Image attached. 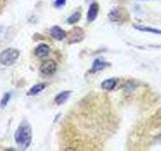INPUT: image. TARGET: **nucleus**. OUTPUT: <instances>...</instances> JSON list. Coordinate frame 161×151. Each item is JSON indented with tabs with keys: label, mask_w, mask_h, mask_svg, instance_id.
Instances as JSON below:
<instances>
[{
	"label": "nucleus",
	"mask_w": 161,
	"mask_h": 151,
	"mask_svg": "<svg viewBox=\"0 0 161 151\" xmlns=\"http://www.w3.org/2000/svg\"><path fill=\"white\" fill-rule=\"evenodd\" d=\"M14 140L20 150H26L32 140V129L27 121H22L14 133Z\"/></svg>",
	"instance_id": "nucleus-1"
},
{
	"label": "nucleus",
	"mask_w": 161,
	"mask_h": 151,
	"mask_svg": "<svg viewBox=\"0 0 161 151\" xmlns=\"http://www.w3.org/2000/svg\"><path fill=\"white\" fill-rule=\"evenodd\" d=\"M18 58L19 50L13 48H8L0 53V64L5 65V67H10L16 62Z\"/></svg>",
	"instance_id": "nucleus-2"
},
{
	"label": "nucleus",
	"mask_w": 161,
	"mask_h": 151,
	"mask_svg": "<svg viewBox=\"0 0 161 151\" xmlns=\"http://www.w3.org/2000/svg\"><path fill=\"white\" fill-rule=\"evenodd\" d=\"M85 36V32L82 28L80 27H74L69 30V32L67 33V38L69 43H77L82 42Z\"/></svg>",
	"instance_id": "nucleus-3"
},
{
	"label": "nucleus",
	"mask_w": 161,
	"mask_h": 151,
	"mask_svg": "<svg viewBox=\"0 0 161 151\" xmlns=\"http://www.w3.org/2000/svg\"><path fill=\"white\" fill-rule=\"evenodd\" d=\"M58 69V64L53 59H47L40 65V72L45 76H50L55 73Z\"/></svg>",
	"instance_id": "nucleus-4"
},
{
	"label": "nucleus",
	"mask_w": 161,
	"mask_h": 151,
	"mask_svg": "<svg viewBox=\"0 0 161 151\" xmlns=\"http://www.w3.org/2000/svg\"><path fill=\"white\" fill-rule=\"evenodd\" d=\"M98 13H99V5H98V3L94 2V3H92L90 5L89 10H88V14H87L88 21L89 22H93L94 20L97 18Z\"/></svg>",
	"instance_id": "nucleus-5"
},
{
	"label": "nucleus",
	"mask_w": 161,
	"mask_h": 151,
	"mask_svg": "<svg viewBox=\"0 0 161 151\" xmlns=\"http://www.w3.org/2000/svg\"><path fill=\"white\" fill-rule=\"evenodd\" d=\"M50 35L57 40H63L65 36H67V33L64 29H62L59 26H53L50 28L49 30Z\"/></svg>",
	"instance_id": "nucleus-6"
},
{
	"label": "nucleus",
	"mask_w": 161,
	"mask_h": 151,
	"mask_svg": "<svg viewBox=\"0 0 161 151\" xmlns=\"http://www.w3.org/2000/svg\"><path fill=\"white\" fill-rule=\"evenodd\" d=\"M49 47L47 44H44V43H42L37 45L36 48L34 49V54L36 55L37 58H44L47 57V55L49 53Z\"/></svg>",
	"instance_id": "nucleus-7"
},
{
	"label": "nucleus",
	"mask_w": 161,
	"mask_h": 151,
	"mask_svg": "<svg viewBox=\"0 0 161 151\" xmlns=\"http://www.w3.org/2000/svg\"><path fill=\"white\" fill-rule=\"evenodd\" d=\"M69 96H70V91H64V92L57 95V97L54 98V102L58 105H63L64 102H67Z\"/></svg>",
	"instance_id": "nucleus-8"
},
{
	"label": "nucleus",
	"mask_w": 161,
	"mask_h": 151,
	"mask_svg": "<svg viewBox=\"0 0 161 151\" xmlns=\"http://www.w3.org/2000/svg\"><path fill=\"white\" fill-rule=\"evenodd\" d=\"M134 28L139 30V31H143V32H150V33H155V34H161V30L157 28H152L149 26H145V25H138L135 24Z\"/></svg>",
	"instance_id": "nucleus-9"
},
{
	"label": "nucleus",
	"mask_w": 161,
	"mask_h": 151,
	"mask_svg": "<svg viewBox=\"0 0 161 151\" xmlns=\"http://www.w3.org/2000/svg\"><path fill=\"white\" fill-rule=\"evenodd\" d=\"M116 85H117V79L111 78L108 80H105L102 83V89L106 91H111L116 87Z\"/></svg>",
	"instance_id": "nucleus-10"
},
{
	"label": "nucleus",
	"mask_w": 161,
	"mask_h": 151,
	"mask_svg": "<svg viewBox=\"0 0 161 151\" xmlns=\"http://www.w3.org/2000/svg\"><path fill=\"white\" fill-rule=\"evenodd\" d=\"M45 84L42 83V84H37V85H34L32 88H30L29 91H28V93L27 95L28 96H35V95H37L39 94L40 92H42V91L45 89Z\"/></svg>",
	"instance_id": "nucleus-11"
},
{
	"label": "nucleus",
	"mask_w": 161,
	"mask_h": 151,
	"mask_svg": "<svg viewBox=\"0 0 161 151\" xmlns=\"http://www.w3.org/2000/svg\"><path fill=\"white\" fill-rule=\"evenodd\" d=\"M107 65H108V64L106 62H104L103 59H97L93 64V70H94V72H97V70H104L106 67H107Z\"/></svg>",
	"instance_id": "nucleus-12"
},
{
	"label": "nucleus",
	"mask_w": 161,
	"mask_h": 151,
	"mask_svg": "<svg viewBox=\"0 0 161 151\" xmlns=\"http://www.w3.org/2000/svg\"><path fill=\"white\" fill-rule=\"evenodd\" d=\"M80 18V12H75L68 18V23L69 24H75L77 23Z\"/></svg>",
	"instance_id": "nucleus-13"
},
{
	"label": "nucleus",
	"mask_w": 161,
	"mask_h": 151,
	"mask_svg": "<svg viewBox=\"0 0 161 151\" xmlns=\"http://www.w3.org/2000/svg\"><path fill=\"white\" fill-rule=\"evenodd\" d=\"M10 98H11V94H10V93H5L3 95L2 99H1V102H0V107H1L2 109H4L5 107H6V105L8 104Z\"/></svg>",
	"instance_id": "nucleus-14"
},
{
	"label": "nucleus",
	"mask_w": 161,
	"mask_h": 151,
	"mask_svg": "<svg viewBox=\"0 0 161 151\" xmlns=\"http://www.w3.org/2000/svg\"><path fill=\"white\" fill-rule=\"evenodd\" d=\"M65 2H67V0H55V1H54V6L57 7V8H60V7L64 6Z\"/></svg>",
	"instance_id": "nucleus-15"
}]
</instances>
